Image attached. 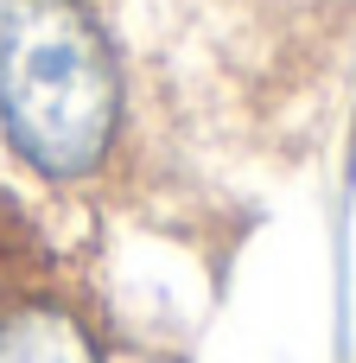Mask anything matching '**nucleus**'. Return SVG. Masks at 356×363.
I'll return each mask as SVG.
<instances>
[{
	"mask_svg": "<svg viewBox=\"0 0 356 363\" xmlns=\"http://www.w3.org/2000/svg\"><path fill=\"white\" fill-rule=\"evenodd\" d=\"M0 153L51 198L127 172L134 70L102 0H0Z\"/></svg>",
	"mask_w": 356,
	"mask_h": 363,
	"instance_id": "1",
	"label": "nucleus"
},
{
	"mask_svg": "<svg viewBox=\"0 0 356 363\" xmlns=\"http://www.w3.org/2000/svg\"><path fill=\"white\" fill-rule=\"evenodd\" d=\"M0 363H115L102 313L57 274H0Z\"/></svg>",
	"mask_w": 356,
	"mask_h": 363,
	"instance_id": "2",
	"label": "nucleus"
}]
</instances>
